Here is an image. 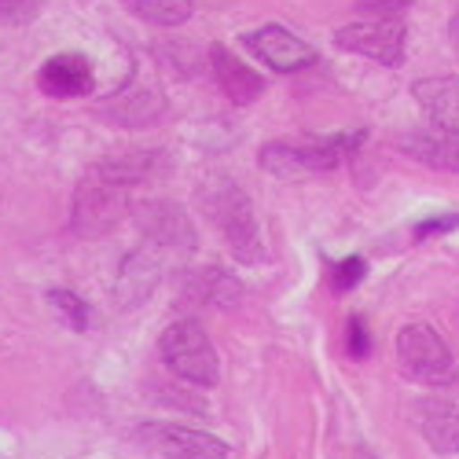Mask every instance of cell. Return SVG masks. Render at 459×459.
Returning <instances> with one entry per match:
<instances>
[{
  "label": "cell",
  "mask_w": 459,
  "mask_h": 459,
  "mask_svg": "<svg viewBox=\"0 0 459 459\" xmlns=\"http://www.w3.org/2000/svg\"><path fill=\"white\" fill-rule=\"evenodd\" d=\"M151 169V159H107L85 173V180L74 191V228H82L85 236L107 232L114 228L126 210L133 187L143 180Z\"/></svg>",
  "instance_id": "6da1fadb"
},
{
  "label": "cell",
  "mask_w": 459,
  "mask_h": 459,
  "mask_svg": "<svg viewBox=\"0 0 459 459\" xmlns=\"http://www.w3.org/2000/svg\"><path fill=\"white\" fill-rule=\"evenodd\" d=\"M199 206L210 217V224L221 232V239L228 243V250H232L239 261L261 264L264 257H269L264 239H261V224L254 217V206L247 199V191L232 177H210V180H203Z\"/></svg>",
  "instance_id": "7a4b0ae2"
},
{
  "label": "cell",
  "mask_w": 459,
  "mask_h": 459,
  "mask_svg": "<svg viewBox=\"0 0 459 459\" xmlns=\"http://www.w3.org/2000/svg\"><path fill=\"white\" fill-rule=\"evenodd\" d=\"M159 357L162 364L187 386H217L221 364L210 334L195 320H177L159 338Z\"/></svg>",
  "instance_id": "3957f363"
},
{
  "label": "cell",
  "mask_w": 459,
  "mask_h": 459,
  "mask_svg": "<svg viewBox=\"0 0 459 459\" xmlns=\"http://www.w3.org/2000/svg\"><path fill=\"white\" fill-rule=\"evenodd\" d=\"M357 136H334V140H273L261 147V169L276 180H301L313 173H327L342 162L350 147H357Z\"/></svg>",
  "instance_id": "277c9868"
},
{
  "label": "cell",
  "mask_w": 459,
  "mask_h": 459,
  "mask_svg": "<svg viewBox=\"0 0 459 459\" xmlns=\"http://www.w3.org/2000/svg\"><path fill=\"white\" fill-rule=\"evenodd\" d=\"M397 364L419 386H448L459 375L448 342L430 324H411L397 334Z\"/></svg>",
  "instance_id": "5b68a950"
},
{
  "label": "cell",
  "mask_w": 459,
  "mask_h": 459,
  "mask_svg": "<svg viewBox=\"0 0 459 459\" xmlns=\"http://www.w3.org/2000/svg\"><path fill=\"white\" fill-rule=\"evenodd\" d=\"M334 45L346 48L353 56L375 59L382 66H397L404 63L408 48V30L397 19H371V22H350L334 33Z\"/></svg>",
  "instance_id": "8992f818"
},
{
  "label": "cell",
  "mask_w": 459,
  "mask_h": 459,
  "mask_svg": "<svg viewBox=\"0 0 459 459\" xmlns=\"http://www.w3.org/2000/svg\"><path fill=\"white\" fill-rule=\"evenodd\" d=\"M140 441L151 445L166 459H228V445L217 441L213 434L191 430V427H177V423H143Z\"/></svg>",
  "instance_id": "52a82bcc"
},
{
  "label": "cell",
  "mask_w": 459,
  "mask_h": 459,
  "mask_svg": "<svg viewBox=\"0 0 459 459\" xmlns=\"http://www.w3.org/2000/svg\"><path fill=\"white\" fill-rule=\"evenodd\" d=\"M247 48L264 63V66H273L280 74H294V70H305V66H313L316 63V48H309L301 41V37H294L290 30L283 26H261L254 33H247Z\"/></svg>",
  "instance_id": "ba28073f"
},
{
  "label": "cell",
  "mask_w": 459,
  "mask_h": 459,
  "mask_svg": "<svg viewBox=\"0 0 459 459\" xmlns=\"http://www.w3.org/2000/svg\"><path fill=\"white\" fill-rule=\"evenodd\" d=\"M397 147L419 166H430L441 173H459V133L452 129H411L397 140Z\"/></svg>",
  "instance_id": "9c48e42d"
},
{
  "label": "cell",
  "mask_w": 459,
  "mask_h": 459,
  "mask_svg": "<svg viewBox=\"0 0 459 459\" xmlns=\"http://www.w3.org/2000/svg\"><path fill=\"white\" fill-rule=\"evenodd\" d=\"M136 221L143 224L147 239L166 247V250H191L195 247V232H191L184 210L173 206V203H147V206L136 210Z\"/></svg>",
  "instance_id": "30bf717a"
},
{
  "label": "cell",
  "mask_w": 459,
  "mask_h": 459,
  "mask_svg": "<svg viewBox=\"0 0 459 459\" xmlns=\"http://www.w3.org/2000/svg\"><path fill=\"white\" fill-rule=\"evenodd\" d=\"M37 85H41L48 96L70 100V96H85V92H92L96 74H92V66H89L85 56L63 52V56H52V59L41 66V74H37Z\"/></svg>",
  "instance_id": "8fae6325"
},
{
  "label": "cell",
  "mask_w": 459,
  "mask_h": 459,
  "mask_svg": "<svg viewBox=\"0 0 459 459\" xmlns=\"http://www.w3.org/2000/svg\"><path fill=\"white\" fill-rule=\"evenodd\" d=\"M180 287L187 301L206 305V309H236L243 301V283L224 269H195L184 276Z\"/></svg>",
  "instance_id": "7c38bea8"
},
{
  "label": "cell",
  "mask_w": 459,
  "mask_h": 459,
  "mask_svg": "<svg viewBox=\"0 0 459 459\" xmlns=\"http://www.w3.org/2000/svg\"><path fill=\"white\" fill-rule=\"evenodd\" d=\"M210 63H213V74H217V82H221V92L232 100L236 107H247V103H254L264 92L261 74H254V66H247L239 56H232L228 48L213 45L210 48Z\"/></svg>",
  "instance_id": "4fadbf2b"
},
{
  "label": "cell",
  "mask_w": 459,
  "mask_h": 459,
  "mask_svg": "<svg viewBox=\"0 0 459 459\" xmlns=\"http://www.w3.org/2000/svg\"><path fill=\"white\" fill-rule=\"evenodd\" d=\"M415 103L430 114V122L441 129L459 133V78L455 74H441V78H423L411 89Z\"/></svg>",
  "instance_id": "5bb4252c"
},
{
  "label": "cell",
  "mask_w": 459,
  "mask_h": 459,
  "mask_svg": "<svg viewBox=\"0 0 459 459\" xmlns=\"http://www.w3.org/2000/svg\"><path fill=\"white\" fill-rule=\"evenodd\" d=\"M415 423L434 452H441V455L459 452V411H452L448 404H423V411L415 415Z\"/></svg>",
  "instance_id": "9a60e30c"
},
{
  "label": "cell",
  "mask_w": 459,
  "mask_h": 459,
  "mask_svg": "<svg viewBox=\"0 0 459 459\" xmlns=\"http://www.w3.org/2000/svg\"><path fill=\"white\" fill-rule=\"evenodd\" d=\"M126 8L155 26H180L191 19V0H126Z\"/></svg>",
  "instance_id": "2e32d148"
},
{
  "label": "cell",
  "mask_w": 459,
  "mask_h": 459,
  "mask_svg": "<svg viewBox=\"0 0 459 459\" xmlns=\"http://www.w3.org/2000/svg\"><path fill=\"white\" fill-rule=\"evenodd\" d=\"M48 301H52V309L59 313V320H63L66 327H74V331H89V324H92V309H89V301H82L78 294L66 290V287L48 290Z\"/></svg>",
  "instance_id": "e0dca14e"
},
{
  "label": "cell",
  "mask_w": 459,
  "mask_h": 459,
  "mask_svg": "<svg viewBox=\"0 0 459 459\" xmlns=\"http://www.w3.org/2000/svg\"><path fill=\"white\" fill-rule=\"evenodd\" d=\"M37 12H41V0H0V22L4 26H26Z\"/></svg>",
  "instance_id": "ac0fdd59"
},
{
  "label": "cell",
  "mask_w": 459,
  "mask_h": 459,
  "mask_svg": "<svg viewBox=\"0 0 459 459\" xmlns=\"http://www.w3.org/2000/svg\"><path fill=\"white\" fill-rule=\"evenodd\" d=\"M364 273H368V264H364V257H346V261H338V269H334V290L338 294H346V290H353L360 280H364Z\"/></svg>",
  "instance_id": "d6986e66"
},
{
  "label": "cell",
  "mask_w": 459,
  "mask_h": 459,
  "mask_svg": "<svg viewBox=\"0 0 459 459\" xmlns=\"http://www.w3.org/2000/svg\"><path fill=\"white\" fill-rule=\"evenodd\" d=\"M452 228H459V213H448V217H434V221H423L415 228V239H427V236H445L452 232Z\"/></svg>",
  "instance_id": "ffe728a7"
},
{
  "label": "cell",
  "mask_w": 459,
  "mask_h": 459,
  "mask_svg": "<svg viewBox=\"0 0 459 459\" xmlns=\"http://www.w3.org/2000/svg\"><path fill=\"white\" fill-rule=\"evenodd\" d=\"M368 350H371V338H368V331H364V320L353 316V320H350V353H353V357H368Z\"/></svg>",
  "instance_id": "44dd1931"
},
{
  "label": "cell",
  "mask_w": 459,
  "mask_h": 459,
  "mask_svg": "<svg viewBox=\"0 0 459 459\" xmlns=\"http://www.w3.org/2000/svg\"><path fill=\"white\" fill-rule=\"evenodd\" d=\"M448 37H452V48H455V56H459V12H455L452 22H448Z\"/></svg>",
  "instance_id": "7402d4cb"
}]
</instances>
